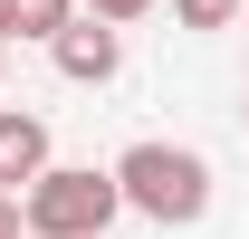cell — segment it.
Returning <instances> with one entry per match:
<instances>
[{"mask_svg":"<svg viewBox=\"0 0 249 239\" xmlns=\"http://www.w3.org/2000/svg\"><path fill=\"white\" fill-rule=\"evenodd\" d=\"M240 124H249V96H240Z\"/></svg>","mask_w":249,"mask_h":239,"instance_id":"9","label":"cell"},{"mask_svg":"<svg viewBox=\"0 0 249 239\" xmlns=\"http://www.w3.org/2000/svg\"><path fill=\"white\" fill-rule=\"evenodd\" d=\"M240 10H249V0H173V19H182V29H230Z\"/></svg>","mask_w":249,"mask_h":239,"instance_id":"6","label":"cell"},{"mask_svg":"<svg viewBox=\"0 0 249 239\" xmlns=\"http://www.w3.org/2000/svg\"><path fill=\"white\" fill-rule=\"evenodd\" d=\"M115 182H124V210H144L154 230H192V220H211V163H201L192 144L144 134V144L115 153Z\"/></svg>","mask_w":249,"mask_h":239,"instance_id":"1","label":"cell"},{"mask_svg":"<svg viewBox=\"0 0 249 239\" xmlns=\"http://www.w3.org/2000/svg\"><path fill=\"white\" fill-rule=\"evenodd\" d=\"M19 210H29V239H106L124 220V182H115V163L106 172L96 163H48L19 191Z\"/></svg>","mask_w":249,"mask_h":239,"instance_id":"2","label":"cell"},{"mask_svg":"<svg viewBox=\"0 0 249 239\" xmlns=\"http://www.w3.org/2000/svg\"><path fill=\"white\" fill-rule=\"evenodd\" d=\"M48 58H58L67 86H115V67H124V29H115V19H96V10H77V19L48 38Z\"/></svg>","mask_w":249,"mask_h":239,"instance_id":"3","label":"cell"},{"mask_svg":"<svg viewBox=\"0 0 249 239\" xmlns=\"http://www.w3.org/2000/svg\"><path fill=\"white\" fill-rule=\"evenodd\" d=\"M48 163H58V153H48V115H29V105H0V191H29Z\"/></svg>","mask_w":249,"mask_h":239,"instance_id":"4","label":"cell"},{"mask_svg":"<svg viewBox=\"0 0 249 239\" xmlns=\"http://www.w3.org/2000/svg\"><path fill=\"white\" fill-rule=\"evenodd\" d=\"M67 19H77V0H10V10H0V38H29V48H48Z\"/></svg>","mask_w":249,"mask_h":239,"instance_id":"5","label":"cell"},{"mask_svg":"<svg viewBox=\"0 0 249 239\" xmlns=\"http://www.w3.org/2000/svg\"><path fill=\"white\" fill-rule=\"evenodd\" d=\"M77 10H96V19H115V29H134V19H144L154 0H77Z\"/></svg>","mask_w":249,"mask_h":239,"instance_id":"7","label":"cell"},{"mask_svg":"<svg viewBox=\"0 0 249 239\" xmlns=\"http://www.w3.org/2000/svg\"><path fill=\"white\" fill-rule=\"evenodd\" d=\"M0 48H10V38H0Z\"/></svg>","mask_w":249,"mask_h":239,"instance_id":"11","label":"cell"},{"mask_svg":"<svg viewBox=\"0 0 249 239\" xmlns=\"http://www.w3.org/2000/svg\"><path fill=\"white\" fill-rule=\"evenodd\" d=\"M0 10H10V0H0Z\"/></svg>","mask_w":249,"mask_h":239,"instance_id":"10","label":"cell"},{"mask_svg":"<svg viewBox=\"0 0 249 239\" xmlns=\"http://www.w3.org/2000/svg\"><path fill=\"white\" fill-rule=\"evenodd\" d=\"M0 239H29V210H19V191H0Z\"/></svg>","mask_w":249,"mask_h":239,"instance_id":"8","label":"cell"}]
</instances>
